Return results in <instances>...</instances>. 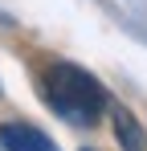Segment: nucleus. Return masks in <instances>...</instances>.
<instances>
[{
	"instance_id": "f257e3e1",
	"label": "nucleus",
	"mask_w": 147,
	"mask_h": 151,
	"mask_svg": "<svg viewBox=\"0 0 147 151\" xmlns=\"http://www.w3.org/2000/svg\"><path fill=\"white\" fill-rule=\"evenodd\" d=\"M45 102L70 127H94L110 110V94L102 90V82L70 61H53L45 70Z\"/></svg>"
},
{
	"instance_id": "20e7f679",
	"label": "nucleus",
	"mask_w": 147,
	"mask_h": 151,
	"mask_svg": "<svg viewBox=\"0 0 147 151\" xmlns=\"http://www.w3.org/2000/svg\"><path fill=\"white\" fill-rule=\"evenodd\" d=\"M82 151H94V147H82Z\"/></svg>"
},
{
	"instance_id": "7ed1b4c3",
	"label": "nucleus",
	"mask_w": 147,
	"mask_h": 151,
	"mask_svg": "<svg viewBox=\"0 0 147 151\" xmlns=\"http://www.w3.org/2000/svg\"><path fill=\"white\" fill-rule=\"evenodd\" d=\"M110 127H115V139H119V147L122 151H147V131L143 123L122 106V102H110Z\"/></svg>"
},
{
	"instance_id": "f03ea898",
	"label": "nucleus",
	"mask_w": 147,
	"mask_h": 151,
	"mask_svg": "<svg viewBox=\"0 0 147 151\" xmlns=\"http://www.w3.org/2000/svg\"><path fill=\"white\" fill-rule=\"evenodd\" d=\"M0 147L4 151H57V143L45 131H37L33 123L8 119V123H0Z\"/></svg>"
}]
</instances>
